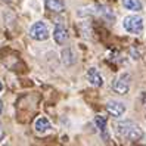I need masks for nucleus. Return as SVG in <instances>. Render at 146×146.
Masks as SVG:
<instances>
[{"label": "nucleus", "mask_w": 146, "mask_h": 146, "mask_svg": "<svg viewBox=\"0 0 146 146\" xmlns=\"http://www.w3.org/2000/svg\"><path fill=\"white\" fill-rule=\"evenodd\" d=\"M2 111H3V102L0 100V114H2Z\"/></svg>", "instance_id": "2eb2a0df"}, {"label": "nucleus", "mask_w": 146, "mask_h": 146, "mask_svg": "<svg viewBox=\"0 0 146 146\" xmlns=\"http://www.w3.org/2000/svg\"><path fill=\"white\" fill-rule=\"evenodd\" d=\"M112 89H114V92H117L119 94L128 93V90H130V75L125 74V72L118 75L112 83Z\"/></svg>", "instance_id": "20e7f679"}, {"label": "nucleus", "mask_w": 146, "mask_h": 146, "mask_svg": "<svg viewBox=\"0 0 146 146\" xmlns=\"http://www.w3.org/2000/svg\"><path fill=\"white\" fill-rule=\"evenodd\" d=\"M123 6L128 11H134V12H139L143 9V5L140 0H123Z\"/></svg>", "instance_id": "9b49d317"}, {"label": "nucleus", "mask_w": 146, "mask_h": 146, "mask_svg": "<svg viewBox=\"0 0 146 146\" xmlns=\"http://www.w3.org/2000/svg\"><path fill=\"white\" fill-rule=\"evenodd\" d=\"M53 40L58 43V44H64V43L68 40V30L64 27L62 24H58L55 30H53Z\"/></svg>", "instance_id": "423d86ee"}, {"label": "nucleus", "mask_w": 146, "mask_h": 146, "mask_svg": "<svg viewBox=\"0 0 146 146\" xmlns=\"http://www.w3.org/2000/svg\"><path fill=\"white\" fill-rule=\"evenodd\" d=\"M2 90H3V83H2V80H0V93H2Z\"/></svg>", "instance_id": "dca6fc26"}, {"label": "nucleus", "mask_w": 146, "mask_h": 146, "mask_svg": "<svg viewBox=\"0 0 146 146\" xmlns=\"http://www.w3.org/2000/svg\"><path fill=\"white\" fill-rule=\"evenodd\" d=\"M123 27L130 34H140L145 28V25H143V19L139 15H128L123 19Z\"/></svg>", "instance_id": "f03ea898"}, {"label": "nucleus", "mask_w": 146, "mask_h": 146, "mask_svg": "<svg viewBox=\"0 0 146 146\" xmlns=\"http://www.w3.org/2000/svg\"><path fill=\"white\" fill-rule=\"evenodd\" d=\"M62 62L68 66L75 64V55L71 49H64L62 50Z\"/></svg>", "instance_id": "f8f14e48"}, {"label": "nucleus", "mask_w": 146, "mask_h": 146, "mask_svg": "<svg viewBox=\"0 0 146 146\" xmlns=\"http://www.w3.org/2000/svg\"><path fill=\"white\" fill-rule=\"evenodd\" d=\"M44 6L52 12H64L65 11L64 0H44Z\"/></svg>", "instance_id": "9d476101"}, {"label": "nucleus", "mask_w": 146, "mask_h": 146, "mask_svg": "<svg viewBox=\"0 0 146 146\" xmlns=\"http://www.w3.org/2000/svg\"><path fill=\"white\" fill-rule=\"evenodd\" d=\"M94 124H96V127L99 128L102 137H104L105 140H109V136H108V131H106V124H108L106 117H102V115L94 117Z\"/></svg>", "instance_id": "6e6552de"}, {"label": "nucleus", "mask_w": 146, "mask_h": 146, "mask_svg": "<svg viewBox=\"0 0 146 146\" xmlns=\"http://www.w3.org/2000/svg\"><path fill=\"white\" fill-rule=\"evenodd\" d=\"M87 80L92 86H94V87H100V86L104 84V78H102V75L99 74V71L96 68H90L87 71Z\"/></svg>", "instance_id": "0eeeda50"}, {"label": "nucleus", "mask_w": 146, "mask_h": 146, "mask_svg": "<svg viewBox=\"0 0 146 146\" xmlns=\"http://www.w3.org/2000/svg\"><path fill=\"white\" fill-rule=\"evenodd\" d=\"M34 128H36L37 133H46L52 128V124H50V121L46 117H40V118L36 119V123H34Z\"/></svg>", "instance_id": "1a4fd4ad"}, {"label": "nucleus", "mask_w": 146, "mask_h": 146, "mask_svg": "<svg viewBox=\"0 0 146 146\" xmlns=\"http://www.w3.org/2000/svg\"><path fill=\"white\" fill-rule=\"evenodd\" d=\"M106 111L111 114V115H114V117H123L125 114V105L123 104V102H118V100H109L108 104H106Z\"/></svg>", "instance_id": "39448f33"}, {"label": "nucleus", "mask_w": 146, "mask_h": 146, "mask_svg": "<svg viewBox=\"0 0 146 146\" xmlns=\"http://www.w3.org/2000/svg\"><path fill=\"white\" fill-rule=\"evenodd\" d=\"M143 105H145V109H146V93L143 94Z\"/></svg>", "instance_id": "4468645a"}, {"label": "nucleus", "mask_w": 146, "mask_h": 146, "mask_svg": "<svg viewBox=\"0 0 146 146\" xmlns=\"http://www.w3.org/2000/svg\"><path fill=\"white\" fill-rule=\"evenodd\" d=\"M117 133L125 140L130 142H139L143 139V130L140 128L139 124H136L133 121H121L117 124Z\"/></svg>", "instance_id": "f257e3e1"}, {"label": "nucleus", "mask_w": 146, "mask_h": 146, "mask_svg": "<svg viewBox=\"0 0 146 146\" xmlns=\"http://www.w3.org/2000/svg\"><path fill=\"white\" fill-rule=\"evenodd\" d=\"M3 137H5V131H3V127H2V124H0V142L3 140Z\"/></svg>", "instance_id": "ddd939ff"}, {"label": "nucleus", "mask_w": 146, "mask_h": 146, "mask_svg": "<svg viewBox=\"0 0 146 146\" xmlns=\"http://www.w3.org/2000/svg\"><path fill=\"white\" fill-rule=\"evenodd\" d=\"M50 36V33H49V28H47V25L43 22V21H37V22H34L31 27H30V37L33 40H37V41H44L47 40Z\"/></svg>", "instance_id": "7ed1b4c3"}]
</instances>
